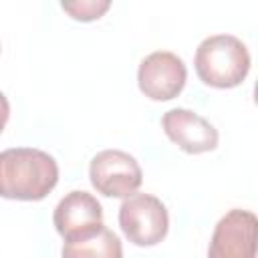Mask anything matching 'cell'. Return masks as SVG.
<instances>
[{"label": "cell", "instance_id": "obj_3", "mask_svg": "<svg viewBox=\"0 0 258 258\" xmlns=\"http://www.w3.org/2000/svg\"><path fill=\"white\" fill-rule=\"evenodd\" d=\"M119 226L135 246H155L169 230L165 204L151 194H133L119 208Z\"/></svg>", "mask_w": 258, "mask_h": 258}, {"label": "cell", "instance_id": "obj_9", "mask_svg": "<svg viewBox=\"0 0 258 258\" xmlns=\"http://www.w3.org/2000/svg\"><path fill=\"white\" fill-rule=\"evenodd\" d=\"M60 256L62 258H123V246L119 236L113 230L103 226L97 234L85 240L64 242Z\"/></svg>", "mask_w": 258, "mask_h": 258}, {"label": "cell", "instance_id": "obj_1", "mask_svg": "<svg viewBox=\"0 0 258 258\" xmlns=\"http://www.w3.org/2000/svg\"><path fill=\"white\" fill-rule=\"evenodd\" d=\"M58 181V165L52 155L34 147L0 151V198L38 202Z\"/></svg>", "mask_w": 258, "mask_h": 258}, {"label": "cell", "instance_id": "obj_7", "mask_svg": "<svg viewBox=\"0 0 258 258\" xmlns=\"http://www.w3.org/2000/svg\"><path fill=\"white\" fill-rule=\"evenodd\" d=\"M52 224L64 242L85 240L105 226L103 208L93 194L75 189L56 204Z\"/></svg>", "mask_w": 258, "mask_h": 258}, {"label": "cell", "instance_id": "obj_6", "mask_svg": "<svg viewBox=\"0 0 258 258\" xmlns=\"http://www.w3.org/2000/svg\"><path fill=\"white\" fill-rule=\"evenodd\" d=\"M187 81V69L183 60L169 50H155L147 54L137 71L139 91L151 101L175 99Z\"/></svg>", "mask_w": 258, "mask_h": 258}, {"label": "cell", "instance_id": "obj_10", "mask_svg": "<svg viewBox=\"0 0 258 258\" xmlns=\"http://www.w3.org/2000/svg\"><path fill=\"white\" fill-rule=\"evenodd\" d=\"M109 0H79V2H62L60 8L71 14V18L81 22H91L101 18L109 10Z\"/></svg>", "mask_w": 258, "mask_h": 258}, {"label": "cell", "instance_id": "obj_8", "mask_svg": "<svg viewBox=\"0 0 258 258\" xmlns=\"http://www.w3.org/2000/svg\"><path fill=\"white\" fill-rule=\"evenodd\" d=\"M165 135L185 153L198 155L218 147V129L202 115L189 109H169L161 117Z\"/></svg>", "mask_w": 258, "mask_h": 258}, {"label": "cell", "instance_id": "obj_5", "mask_svg": "<svg viewBox=\"0 0 258 258\" xmlns=\"http://www.w3.org/2000/svg\"><path fill=\"white\" fill-rule=\"evenodd\" d=\"M258 218L248 210L234 208L214 228L208 258H256Z\"/></svg>", "mask_w": 258, "mask_h": 258}, {"label": "cell", "instance_id": "obj_11", "mask_svg": "<svg viewBox=\"0 0 258 258\" xmlns=\"http://www.w3.org/2000/svg\"><path fill=\"white\" fill-rule=\"evenodd\" d=\"M8 117H10V103H8L6 95L0 91V133H2V131H4V127H6Z\"/></svg>", "mask_w": 258, "mask_h": 258}, {"label": "cell", "instance_id": "obj_2", "mask_svg": "<svg viewBox=\"0 0 258 258\" xmlns=\"http://www.w3.org/2000/svg\"><path fill=\"white\" fill-rule=\"evenodd\" d=\"M194 64L204 85L232 89L246 79L250 71V52L238 36L214 34L200 42Z\"/></svg>", "mask_w": 258, "mask_h": 258}, {"label": "cell", "instance_id": "obj_4", "mask_svg": "<svg viewBox=\"0 0 258 258\" xmlns=\"http://www.w3.org/2000/svg\"><path fill=\"white\" fill-rule=\"evenodd\" d=\"M89 177L97 194L105 198H129L141 187L143 171L127 151L105 149L91 159Z\"/></svg>", "mask_w": 258, "mask_h": 258}]
</instances>
